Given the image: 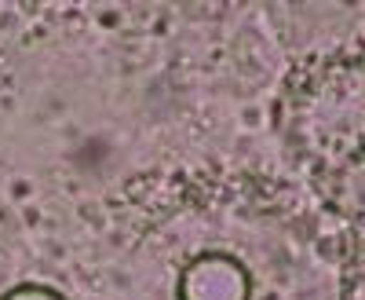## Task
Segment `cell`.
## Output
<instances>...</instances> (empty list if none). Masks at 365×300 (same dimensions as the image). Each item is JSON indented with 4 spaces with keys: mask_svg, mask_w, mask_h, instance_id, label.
Here are the masks:
<instances>
[{
    "mask_svg": "<svg viewBox=\"0 0 365 300\" xmlns=\"http://www.w3.org/2000/svg\"><path fill=\"white\" fill-rule=\"evenodd\" d=\"M8 300H58V296L48 293V289H19V293H11Z\"/></svg>",
    "mask_w": 365,
    "mask_h": 300,
    "instance_id": "7a4b0ae2",
    "label": "cell"
},
{
    "mask_svg": "<svg viewBox=\"0 0 365 300\" xmlns=\"http://www.w3.org/2000/svg\"><path fill=\"white\" fill-rule=\"evenodd\" d=\"M182 300H245V275L230 260H201L187 271Z\"/></svg>",
    "mask_w": 365,
    "mask_h": 300,
    "instance_id": "6da1fadb",
    "label": "cell"
}]
</instances>
